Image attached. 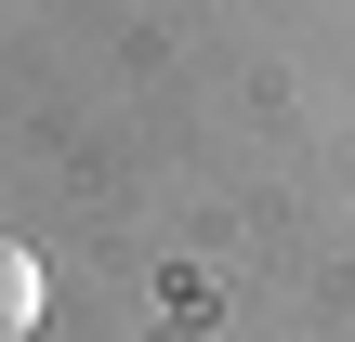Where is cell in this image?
I'll return each mask as SVG.
<instances>
[{
  "label": "cell",
  "mask_w": 355,
  "mask_h": 342,
  "mask_svg": "<svg viewBox=\"0 0 355 342\" xmlns=\"http://www.w3.org/2000/svg\"><path fill=\"white\" fill-rule=\"evenodd\" d=\"M26 330H40V264L0 237V342H26Z\"/></svg>",
  "instance_id": "1"
}]
</instances>
